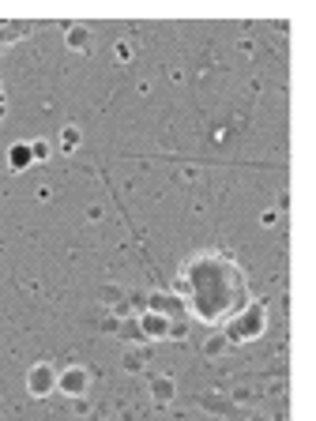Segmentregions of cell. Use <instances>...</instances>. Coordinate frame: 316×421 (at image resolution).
<instances>
[{
    "mask_svg": "<svg viewBox=\"0 0 316 421\" xmlns=\"http://www.w3.org/2000/svg\"><path fill=\"white\" fill-rule=\"evenodd\" d=\"M64 42H68V49H87L90 46V31H87V26H68Z\"/></svg>",
    "mask_w": 316,
    "mask_h": 421,
    "instance_id": "obj_10",
    "label": "cell"
},
{
    "mask_svg": "<svg viewBox=\"0 0 316 421\" xmlns=\"http://www.w3.org/2000/svg\"><path fill=\"white\" fill-rule=\"evenodd\" d=\"M151 312H162L169 320H189V312H184L177 294H151Z\"/></svg>",
    "mask_w": 316,
    "mask_h": 421,
    "instance_id": "obj_6",
    "label": "cell"
},
{
    "mask_svg": "<svg viewBox=\"0 0 316 421\" xmlns=\"http://www.w3.org/2000/svg\"><path fill=\"white\" fill-rule=\"evenodd\" d=\"M174 391H177L174 376H151V399H154L158 406L174 403Z\"/></svg>",
    "mask_w": 316,
    "mask_h": 421,
    "instance_id": "obj_7",
    "label": "cell"
},
{
    "mask_svg": "<svg viewBox=\"0 0 316 421\" xmlns=\"http://www.w3.org/2000/svg\"><path fill=\"white\" fill-rule=\"evenodd\" d=\"M60 147H64V151H75V147H79V128L68 124V128L60 132Z\"/></svg>",
    "mask_w": 316,
    "mask_h": 421,
    "instance_id": "obj_11",
    "label": "cell"
},
{
    "mask_svg": "<svg viewBox=\"0 0 316 421\" xmlns=\"http://www.w3.org/2000/svg\"><path fill=\"white\" fill-rule=\"evenodd\" d=\"M31 154H34V162H46V158H49V143L46 139H34L31 143Z\"/></svg>",
    "mask_w": 316,
    "mask_h": 421,
    "instance_id": "obj_12",
    "label": "cell"
},
{
    "mask_svg": "<svg viewBox=\"0 0 316 421\" xmlns=\"http://www.w3.org/2000/svg\"><path fill=\"white\" fill-rule=\"evenodd\" d=\"M57 373H60V368L53 365V361H38L31 373H26V391H31L34 399L53 395V391H57Z\"/></svg>",
    "mask_w": 316,
    "mask_h": 421,
    "instance_id": "obj_5",
    "label": "cell"
},
{
    "mask_svg": "<svg viewBox=\"0 0 316 421\" xmlns=\"http://www.w3.org/2000/svg\"><path fill=\"white\" fill-rule=\"evenodd\" d=\"M8 166L16 169V174H23L26 166H34V154H31V143H11L8 151Z\"/></svg>",
    "mask_w": 316,
    "mask_h": 421,
    "instance_id": "obj_8",
    "label": "cell"
},
{
    "mask_svg": "<svg viewBox=\"0 0 316 421\" xmlns=\"http://www.w3.org/2000/svg\"><path fill=\"white\" fill-rule=\"evenodd\" d=\"M136 324H139V335L147 339V342H162V339H184L189 331V320H169V316H162V312H139L136 316Z\"/></svg>",
    "mask_w": 316,
    "mask_h": 421,
    "instance_id": "obj_3",
    "label": "cell"
},
{
    "mask_svg": "<svg viewBox=\"0 0 316 421\" xmlns=\"http://www.w3.org/2000/svg\"><path fill=\"white\" fill-rule=\"evenodd\" d=\"M253 421H268V417H253Z\"/></svg>",
    "mask_w": 316,
    "mask_h": 421,
    "instance_id": "obj_14",
    "label": "cell"
},
{
    "mask_svg": "<svg viewBox=\"0 0 316 421\" xmlns=\"http://www.w3.org/2000/svg\"><path fill=\"white\" fill-rule=\"evenodd\" d=\"M125 368H128V373H139V368H143V353H128Z\"/></svg>",
    "mask_w": 316,
    "mask_h": 421,
    "instance_id": "obj_13",
    "label": "cell"
},
{
    "mask_svg": "<svg viewBox=\"0 0 316 421\" xmlns=\"http://www.w3.org/2000/svg\"><path fill=\"white\" fill-rule=\"evenodd\" d=\"M177 297L189 316L207 327H222L248 301V279L241 263L226 252H196L177 271Z\"/></svg>",
    "mask_w": 316,
    "mask_h": 421,
    "instance_id": "obj_1",
    "label": "cell"
},
{
    "mask_svg": "<svg viewBox=\"0 0 316 421\" xmlns=\"http://www.w3.org/2000/svg\"><path fill=\"white\" fill-rule=\"evenodd\" d=\"M263 331H268V301H248L241 312L222 324V335L230 342H256Z\"/></svg>",
    "mask_w": 316,
    "mask_h": 421,
    "instance_id": "obj_2",
    "label": "cell"
},
{
    "mask_svg": "<svg viewBox=\"0 0 316 421\" xmlns=\"http://www.w3.org/2000/svg\"><path fill=\"white\" fill-rule=\"evenodd\" d=\"M57 391L68 399H83L90 391V368L87 365H64L57 373Z\"/></svg>",
    "mask_w": 316,
    "mask_h": 421,
    "instance_id": "obj_4",
    "label": "cell"
},
{
    "mask_svg": "<svg viewBox=\"0 0 316 421\" xmlns=\"http://www.w3.org/2000/svg\"><path fill=\"white\" fill-rule=\"evenodd\" d=\"M226 350H230V339L222 335V331H215V335H211V339L204 342V353H207L211 361H215V358H222V353H226Z\"/></svg>",
    "mask_w": 316,
    "mask_h": 421,
    "instance_id": "obj_9",
    "label": "cell"
}]
</instances>
